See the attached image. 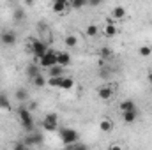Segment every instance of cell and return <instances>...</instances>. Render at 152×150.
<instances>
[{"mask_svg":"<svg viewBox=\"0 0 152 150\" xmlns=\"http://www.w3.org/2000/svg\"><path fill=\"white\" fill-rule=\"evenodd\" d=\"M42 141H44V136L37 133V131H32V133H28L27 136H25V140H23V143L27 145V147H39V145H42Z\"/></svg>","mask_w":152,"mask_h":150,"instance_id":"obj_5","label":"cell"},{"mask_svg":"<svg viewBox=\"0 0 152 150\" xmlns=\"http://www.w3.org/2000/svg\"><path fill=\"white\" fill-rule=\"evenodd\" d=\"M97 32H99V27H97V25H88V27H87V30H85V34H87L88 37L97 36Z\"/></svg>","mask_w":152,"mask_h":150,"instance_id":"obj_24","label":"cell"},{"mask_svg":"<svg viewBox=\"0 0 152 150\" xmlns=\"http://www.w3.org/2000/svg\"><path fill=\"white\" fill-rule=\"evenodd\" d=\"M27 149H28V147H27L23 141H16V143L12 145V150H27Z\"/></svg>","mask_w":152,"mask_h":150,"instance_id":"obj_28","label":"cell"},{"mask_svg":"<svg viewBox=\"0 0 152 150\" xmlns=\"http://www.w3.org/2000/svg\"><path fill=\"white\" fill-rule=\"evenodd\" d=\"M151 92H152V85H151Z\"/></svg>","mask_w":152,"mask_h":150,"instance_id":"obj_33","label":"cell"},{"mask_svg":"<svg viewBox=\"0 0 152 150\" xmlns=\"http://www.w3.org/2000/svg\"><path fill=\"white\" fill-rule=\"evenodd\" d=\"M39 74H41V71H39L37 66H28V67H27V76H28L30 79H34V78L39 76Z\"/></svg>","mask_w":152,"mask_h":150,"instance_id":"obj_22","label":"cell"},{"mask_svg":"<svg viewBox=\"0 0 152 150\" xmlns=\"http://www.w3.org/2000/svg\"><path fill=\"white\" fill-rule=\"evenodd\" d=\"M48 71H50V78L66 76V74H64V67H60V66H55V67H51V69H48Z\"/></svg>","mask_w":152,"mask_h":150,"instance_id":"obj_20","label":"cell"},{"mask_svg":"<svg viewBox=\"0 0 152 150\" xmlns=\"http://www.w3.org/2000/svg\"><path fill=\"white\" fill-rule=\"evenodd\" d=\"M101 55H103L104 58H110V55H112V51H110L108 48H103V50H101Z\"/></svg>","mask_w":152,"mask_h":150,"instance_id":"obj_30","label":"cell"},{"mask_svg":"<svg viewBox=\"0 0 152 150\" xmlns=\"http://www.w3.org/2000/svg\"><path fill=\"white\" fill-rule=\"evenodd\" d=\"M118 108H120V111H131V110H136V104H134V101L133 99H126V101H122L120 104H118Z\"/></svg>","mask_w":152,"mask_h":150,"instance_id":"obj_12","label":"cell"},{"mask_svg":"<svg viewBox=\"0 0 152 150\" xmlns=\"http://www.w3.org/2000/svg\"><path fill=\"white\" fill-rule=\"evenodd\" d=\"M83 5H87L85 0H73V2H69V7H73V9H81Z\"/></svg>","mask_w":152,"mask_h":150,"instance_id":"obj_27","label":"cell"},{"mask_svg":"<svg viewBox=\"0 0 152 150\" xmlns=\"http://www.w3.org/2000/svg\"><path fill=\"white\" fill-rule=\"evenodd\" d=\"M138 118V110H131V111H124L122 113V120L126 124H134Z\"/></svg>","mask_w":152,"mask_h":150,"instance_id":"obj_11","label":"cell"},{"mask_svg":"<svg viewBox=\"0 0 152 150\" xmlns=\"http://www.w3.org/2000/svg\"><path fill=\"white\" fill-rule=\"evenodd\" d=\"M57 66V51L55 50H48L46 55L42 58H39V67L42 69H51Z\"/></svg>","mask_w":152,"mask_h":150,"instance_id":"obj_4","label":"cell"},{"mask_svg":"<svg viewBox=\"0 0 152 150\" xmlns=\"http://www.w3.org/2000/svg\"><path fill=\"white\" fill-rule=\"evenodd\" d=\"M42 124H50V125H57L58 127V115L57 113H48L42 120Z\"/></svg>","mask_w":152,"mask_h":150,"instance_id":"obj_15","label":"cell"},{"mask_svg":"<svg viewBox=\"0 0 152 150\" xmlns=\"http://www.w3.org/2000/svg\"><path fill=\"white\" fill-rule=\"evenodd\" d=\"M67 7H69V2L67 0H53V4H51V9L57 14H64L67 11Z\"/></svg>","mask_w":152,"mask_h":150,"instance_id":"obj_8","label":"cell"},{"mask_svg":"<svg viewBox=\"0 0 152 150\" xmlns=\"http://www.w3.org/2000/svg\"><path fill=\"white\" fill-rule=\"evenodd\" d=\"M99 129H101L103 133H112V131H113V122H112L110 118H103V120L99 122Z\"/></svg>","mask_w":152,"mask_h":150,"instance_id":"obj_14","label":"cell"},{"mask_svg":"<svg viewBox=\"0 0 152 150\" xmlns=\"http://www.w3.org/2000/svg\"><path fill=\"white\" fill-rule=\"evenodd\" d=\"M58 138H60V141H62L64 147H67V145H75V143L80 141V134H78V131H76V129H71V127H62V129L58 131Z\"/></svg>","mask_w":152,"mask_h":150,"instance_id":"obj_1","label":"cell"},{"mask_svg":"<svg viewBox=\"0 0 152 150\" xmlns=\"http://www.w3.org/2000/svg\"><path fill=\"white\" fill-rule=\"evenodd\" d=\"M108 150H124V149H122L120 145H112V147H110Z\"/></svg>","mask_w":152,"mask_h":150,"instance_id":"obj_31","label":"cell"},{"mask_svg":"<svg viewBox=\"0 0 152 150\" xmlns=\"http://www.w3.org/2000/svg\"><path fill=\"white\" fill-rule=\"evenodd\" d=\"M69 64H71V55L67 51H57V66L67 67Z\"/></svg>","mask_w":152,"mask_h":150,"instance_id":"obj_9","label":"cell"},{"mask_svg":"<svg viewBox=\"0 0 152 150\" xmlns=\"http://www.w3.org/2000/svg\"><path fill=\"white\" fill-rule=\"evenodd\" d=\"M97 95H99V99H103V101H110V99L113 97V88H112L110 85H101V87L97 88Z\"/></svg>","mask_w":152,"mask_h":150,"instance_id":"obj_6","label":"cell"},{"mask_svg":"<svg viewBox=\"0 0 152 150\" xmlns=\"http://www.w3.org/2000/svg\"><path fill=\"white\" fill-rule=\"evenodd\" d=\"M25 18V14H23V11L20 9V11H14V20H23Z\"/></svg>","mask_w":152,"mask_h":150,"instance_id":"obj_29","label":"cell"},{"mask_svg":"<svg viewBox=\"0 0 152 150\" xmlns=\"http://www.w3.org/2000/svg\"><path fill=\"white\" fill-rule=\"evenodd\" d=\"M62 150H88V147H87L85 143L78 141V143H75V145H67V147H64Z\"/></svg>","mask_w":152,"mask_h":150,"instance_id":"obj_23","label":"cell"},{"mask_svg":"<svg viewBox=\"0 0 152 150\" xmlns=\"http://www.w3.org/2000/svg\"><path fill=\"white\" fill-rule=\"evenodd\" d=\"M118 34V27L113 23V20L108 21V25H104V36L106 37H115Z\"/></svg>","mask_w":152,"mask_h":150,"instance_id":"obj_10","label":"cell"},{"mask_svg":"<svg viewBox=\"0 0 152 150\" xmlns=\"http://www.w3.org/2000/svg\"><path fill=\"white\" fill-rule=\"evenodd\" d=\"M32 83H34V87H36V88H42V87H46V85H48V78H46V76H42V74H39V76H36V78L32 79Z\"/></svg>","mask_w":152,"mask_h":150,"instance_id":"obj_16","label":"cell"},{"mask_svg":"<svg viewBox=\"0 0 152 150\" xmlns=\"http://www.w3.org/2000/svg\"><path fill=\"white\" fill-rule=\"evenodd\" d=\"M18 120L25 127L27 133H32L34 131V118H32V113H30L28 108H25V106H20L18 108Z\"/></svg>","mask_w":152,"mask_h":150,"instance_id":"obj_2","label":"cell"},{"mask_svg":"<svg viewBox=\"0 0 152 150\" xmlns=\"http://www.w3.org/2000/svg\"><path fill=\"white\" fill-rule=\"evenodd\" d=\"M73 87H75V79L71 76H64V79H62V90H71Z\"/></svg>","mask_w":152,"mask_h":150,"instance_id":"obj_19","label":"cell"},{"mask_svg":"<svg viewBox=\"0 0 152 150\" xmlns=\"http://www.w3.org/2000/svg\"><path fill=\"white\" fill-rule=\"evenodd\" d=\"M0 110H11V103H9V97L4 94V92H0Z\"/></svg>","mask_w":152,"mask_h":150,"instance_id":"obj_18","label":"cell"},{"mask_svg":"<svg viewBox=\"0 0 152 150\" xmlns=\"http://www.w3.org/2000/svg\"><path fill=\"white\" fill-rule=\"evenodd\" d=\"M126 18V9L122 5H115L112 9V20H122Z\"/></svg>","mask_w":152,"mask_h":150,"instance_id":"obj_13","label":"cell"},{"mask_svg":"<svg viewBox=\"0 0 152 150\" xmlns=\"http://www.w3.org/2000/svg\"><path fill=\"white\" fill-rule=\"evenodd\" d=\"M50 48H48V44H44L41 39H32L30 41V51H32V55L36 57V58H42L44 55H46V51H48Z\"/></svg>","mask_w":152,"mask_h":150,"instance_id":"obj_3","label":"cell"},{"mask_svg":"<svg viewBox=\"0 0 152 150\" xmlns=\"http://www.w3.org/2000/svg\"><path fill=\"white\" fill-rule=\"evenodd\" d=\"M138 53H140V57H151L152 55V48L151 46H142V48L138 50Z\"/></svg>","mask_w":152,"mask_h":150,"instance_id":"obj_26","label":"cell"},{"mask_svg":"<svg viewBox=\"0 0 152 150\" xmlns=\"http://www.w3.org/2000/svg\"><path fill=\"white\" fill-rule=\"evenodd\" d=\"M62 79H64V76H58V78H48V87L62 88Z\"/></svg>","mask_w":152,"mask_h":150,"instance_id":"obj_17","label":"cell"},{"mask_svg":"<svg viewBox=\"0 0 152 150\" xmlns=\"http://www.w3.org/2000/svg\"><path fill=\"white\" fill-rule=\"evenodd\" d=\"M64 42H66L67 48H75L76 44H78V37L76 36H67V37L64 39Z\"/></svg>","mask_w":152,"mask_h":150,"instance_id":"obj_25","label":"cell"},{"mask_svg":"<svg viewBox=\"0 0 152 150\" xmlns=\"http://www.w3.org/2000/svg\"><path fill=\"white\" fill-rule=\"evenodd\" d=\"M14 97H16L18 101H21V103L27 101V99H28V92H27V88H18L16 94H14Z\"/></svg>","mask_w":152,"mask_h":150,"instance_id":"obj_21","label":"cell"},{"mask_svg":"<svg viewBox=\"0 0 152 150\" xmlns=\"http://www.w3.org/2000/svg\"><path fill=\"white\" fill-rule=\"evenodd\" d=\"M0 41L5 44V46H14L16 44V34L12 30H4L0 34Z\"/></svg>","mask_w":152,"mask_h":150,"instance_id":"obj_7","label":"cell"},{"mask_svg":"<svg viewBox=\"0 0 152 150\" xmlns=\"http://www.w3.org/2000/svg\"><path fill=\"white\" fill-rule=\"evenodd\" d=\"M147 79H149V83H151V85H152V71H151V73H149V74H147Z\"/></svg>","mask_w":152,"mask_h":150,"instance_id":"obj_32","label":"cell"}]
</instances>
